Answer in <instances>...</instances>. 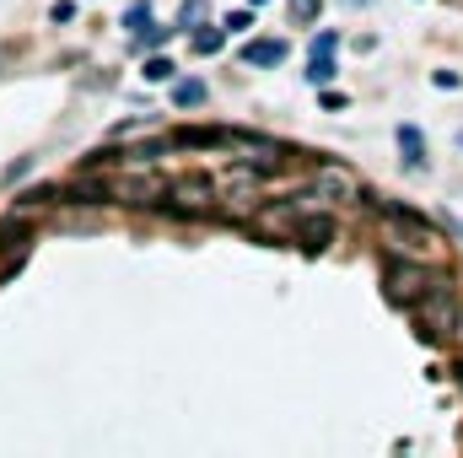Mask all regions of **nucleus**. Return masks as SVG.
<instances>
[{"instance_id":"nucleus-1","label":"nucleus","mask_w":463,"mask_h":458,"mask_svg":"<svg viewBox=\"0 0 463 458\" xmlns=\"http://www.w3.org/2000/svg\"><path fill=\"white\" fill-rule=\"evenodd\" d=\"M383 281H388V297L393 302H404V308H415L437 281H442V270L431 264V259H410L404 253V264L399 259H388V270H383Z\"/></svg>"},{"instance_id":"nucleus-9","label":"nucleus","mask_w":463,"mask_h":458,"mask_svg":"<svg viewBox=\"0 0 463 458\" xmlns=\"http://www.w3.org/2000/svg\"><path fill=\"white\" fill-rule=\"evenodd\" d=\"M205 98H211V87H205V81H194V76L173 87V103H178V109H200Z\"/></svg>"},{"instance_id":"nucleus-20","label":"nucleus","mask_w":463,"mask_h":458,"mask_svg":"<svg viewBox=\"0 0 463 458\" xmlns=\"http://www.w3.org/2000/svg\"><path fill=\"white\" fill-rule=\"evenodd\" d=\"M458 146H463V135H458Z\"/></svg>"},{"instance_id":"nucleus-18","label":"nucleus","mask_w":463,"mask_h":458,"mask_svg":"<svg viewBox=\"0 0 463 458\" xmlns=\"http://www.w3.org/2000/svg\"><path fill=\"white\" fill-rule=\"evenodd\" d=\"M227 27H232V33H248V27H253V5H248V11H232Z\"/></svg>"},{"instance_id":"nucleus-8","label":"nucleus","mask_w":463,"mask_h":458,"mask_svg":"<svg viewBox=\"0 0 463 458\" xmlns=\"http://www.w3.org/2000/svg\"><path fill=\"white\" fill-rule=\"evenodd\" d=\"M399 151H404V167L410 173H426V135L415 124H399Z\"/></svg>"},{"instance_id":"nucleus-17","label":"nucleus","mask_w":463,"mask_h":458,"mask_svg":"<svg viewBox=\"0 0 463 458\" xmlns=\"http://www.w3.org/2000/svg\"><path fill=\"white\" fill-rule=\"evenodd\" d=\"M335 49H340V33H318L313 38V54H335Z\"/></svg>"},{"instance_id":"nucleus-2","label":"nucleus","mask_w":463,"mask_h":458,"mask_svg":"<svg viewBox=\"0 0 463 458\" xmlns=\"http://www.w3.org/2000/svg\"><path fill=\"white\" fill-rule=\"evenodd\" d=\"M415 313V324H420V335H431V340H448L453 329H458V308H453V275L442 270V281L410 308Z\"/></svg>"},{"instance_id":"nucleus-16","label":"nucleus","mask_w":463,"mask_h":458,"mask_svg":"<svg viewBox=\"0 0 463 458\" xmlns=\"http://www.w3.org/2000/svg\"><path fill=\"white\" fill-rule=\"evenodd\" d=\"M49 16H54V22H76V0H54Z\"/></svg>"},{"instance_id":"nucleus-5","label":"nucleus","mask_w":463,"mask_h":458,"mask_svg":"<svg viewBox=\"0 0 463 458\" xmlns=\"http://www.w3.org/2000/svg\"><path fill=\"white\" fill-rule=\"evenodd\" d=\"M318 200H361V184L350 178L340 162H324L318 167Z\"/></svg>"},{"instance_id":"nucleus-14","label":"nucleus","mask_w":463,"mask_h":458,"mask_svg":"<svg viewBox=\"0 0 463 458\" xmlns=\"http://www.w3.org/2000/svg\"><path fill=\"white\" fill-rule=\"evenodd\" d=\"M205 16V0H184V11H178V27H194Z\"/></svg>"},{"instance_id":"nucleus-11","label":"nucleus","mask_w":463,"mask_h":458,"mask_svg":"<svg viewBox=\"0 0 463 458\" xmlns=\"http://www.w3.org/2000/svg\"><path fill=\"white\" fill-rule=\"evenodd\" d=\"M227 22H222V27H200V33H194V49H200V54H216V49H222V43H227Z\"/></svg>"},{"instance_id":"nucleus-4","label":"nucleus","mask_w":463,"mask_h":458,"mask_svg":"<svg viewBox=\"0 0 463 458\" xmlns=\"http://www.w3.org/2000/svg\"><path fill=\"white\" fill-rule=\"evenodd\" d=\"M109 195H114V200H124V205H151V200H162L167 189H162L156 178L135 173V178H114V184H109Z\"/></svg>"},{"instance_id":"nucleus-3","label":"nucleus","mask_w":463,"mask_h":458,"mask_svg":"<svg viewBox=\"0 0 463 458\" xmlns=\"http://www.w3.org/2000/svg\"><path fill=\"white\" fill-rule=\"evenodd\" d=\"M167 200H173V211H184V216H211L216 211V200H222V189H216V178H178V184H167Z\"/></svg>"},{"instance_id":"nucleus-7","label":"nucleus","mask_w":463,"mask_h":458,"mask_svg":"<svg viewBox=\"0 0 463 458\" xmlns=\"http://www.w3.org/2000/svg\"><path fill=\"white\" fill-rule=\"evenodd\" d=\"M286 38H253L242 43V65H286Z\"/></svg>"},{"instance_id":"nucleus-10","label":"nucleus","mask_w":463,"mask_h":458,"mask_svg":"<svg viewBox=\"0 0 463 458\" xmlns=\"http://www.w3.org/2000/svg\"><path fill=\"white\" fill-rule=\"evenodd\" d=\"M340 71H335V54H307V81L313 87H329Z\"/></svg>"},{"instance_id":"nucleus-6","label":"nucleus","mask_w":463,"mask_h":458,"mask_svg":"<svg viewBox=\"0 0 463 458\" xmlns=\"http://www.w3.org/2000/svg\"><path fill=\"white\" fill-rule=\"evenodd\" d=\"M291 237H297L307 253H324V248L335 243V222H329V216H302V222L291 227Z\"/></svg>"},{"instance_id":"nucleus-12","label":"nucleus","mask_w":463,"mask_h":458,"mask_svg":"<svg viewBox=\"0 0 463 458\" xmlns=\"http://www.w3.org/2000/svg\"><path fill=\"white\" fill-rule=\"evenodd\" d=\"M318 5H324V0H286V16H291L297 27H307V22L318 16Z\"/></svg>"},{"instance_id":"nucleus-13","label":"nucleus","mask_w":463,"mask_h":458,"mask_svg":"<svg viewBox=\"0 0 463 458\" xmlns=\"http://www.w3.org/2000/svg\"><path fill=\"white\" fill-rule=\"evenodd\" d=\"M140 76H146V81H173V60H162V54H151Z\"/></svg>"},{"instance_id":"nucleus-15","label":"nucleus","mask_w":463,"mask_h":458,"mask_svg":"<svg viewBox=\"0 0 463 458\" xmlns=\"http://www.w3.org/2000/svg\"><path fill=\"white\" fill-rule=\"evenodd\" d=\"M124 27H129V33H140V27H151V5H129V16H124Z\"/></svg>"},{"instance_id":"nucleus-19","label":"nucleus","mask_w":463,"mask_h":458,"mask_svg":"<svg viewBox=\"0 0 463 458\" xmlns=\"http://www.w3.org/2000/svg\"><path fill=\"white\" fill-rule=\"evenodd\" d=\"M248 5H269V0H248Z\"/></svg>"}]
</instances>
